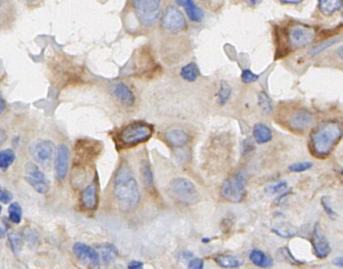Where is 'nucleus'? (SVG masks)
Listing matches in <instances>:
<instances>
[{
    "label": "nucleus",
    "mask_w": 343,
    "mask_h": 269,
    "mask_svg": "<svg viewBox=\"0 0 343 269\" xmlns=\"http://www.w3.org/2000/svg\"><path fill=\"white\" fill-rule=\"evenodd\" d=\"M114 196L122 211L134 210L140 202L141 195L138 182L126 163H122L114 179Z\"/></svg>",
    "instance_id": "obj_1"
},
{
    "label": "nucleus",
    "mask_w": 343,
    "mask_h": 269,
    "mask_svg": "<svg viewBox=\"0 0 343 269\" xmlns=\"http://www.w3.org/2000/svg\"><path fill=\"white\" fill-rule=\"evenodd\" d=\"M342 137L341 124L336 121H326L316 126L309 136L311 149L318 158L328 157Z\"/></svg>",
    "instance_id": "obj_2"
},
{
    "label": "nucleus",
    "mask_w": 343,
    "mask_h": 269,
    "mask_svg": "<svg viewBox=\"0 0 343 269\" xmlns=\"http://www.w3.org/2000/svg\"><path fill=\"white\" fill-rule=\"evenodd\" d=\"M154 133L153 125L146 122H133L118 132V142L124 147H133L149 141Z\"/></svg>",
    "instance_id": "obj_3"
},
{
    "label": "nucleus",
    "mask_w": 343,
    "mask_h": 269,
    "mask_svg": "<svg viewBox=\"0 0 343 269\" xmlns=\"http://www.w3.org/2000/svg\"><path fill=\"white\" fill-rule=\"evenodd\" d=\"M169 194L174 200L184 205H193L199 201V193L196 185L184 177H177L171 181Z\"/></svg>",
    "instance_id": "obj_4"
},
{
    "label": "nucleus",
    "mask_w": 343,
    "mask_h": 269,
    "mask_svg": "<svg viewBox=\"0 0 343 269\" xmlns=\"http://www.w3.org/2000/svg\"><path fill=\"white\" fill-rule=\"evenodd\" d=\"M247 172L244 170L238 171L234 176L223 182L221 186L222 197L232 203H240L247 195Z\"/></svg>",
    "instance_id": "obj_5"
},
{
    "label": "nucleus",
    "mask_w": 343,
    "mask_h": 269,
    "mask_svg": "<svg viewBox=\"0 0 343 269\" xmlns=\"http://www.w3.org/2000/svg\"><path fill=\"white\" fill-rule=\"evenodd\" d=\"M317 37V30L305 24L292 25L286 33V40L292 49H299L311 44Z\"/></svg>",
    "instance_id": "obj_6"
},
{
    "label": "nucleus",
    "mask_w": 343,
    "mask_h": 269,
    "mask_svg": "<svg viewBox=\"0 0 343 269\" xmlns=\"http://www.w3.org/2000/svg\"><path fill=\"white\" fill-rule=\"evenodd\" d=\"M140 22L144 25L154 24L160 16L159 0H137L133 3Z\"/></svg>",
    "instance_id": "obj_7"
},
{
    "label": "nucleus",
    "mask_w": 343,
    "mask_h": 269,
    "mask_svg": "<svg viewBox=\"0 0 343 269\" xmlns=\"http://www.w3.org/2000/svg\"><path fill=\"white\" fill-rule=\"evenodd\" d=\"M25 181L34 189L37 193L45 195L50 191V183H48L45 175L41 172L40 168L35 164L29 162L25 165Z\"/></svg>",
    "instance_id": "obj_8"
},
{
    "label": "nucleus",
    "mask_w": 343,
    "mask_h": 269,
    "mask_svg": "<svg viewBox=\"0 0 343 269\" xmlns=\"http://www.w3.org/2000/svg\"><path fill=\"white\" fill-rule=\"evenodd\" d=\"M162 26L171 33H178L187 29V20L182 12L175 8L168 7L161 20Z\"/></svg>",
    "instance_id": "obj_9"
},
{
    "label": "nucleus",
    "mask_w": 343,
    "mask_h": 269,
    "mask_svg": "<svg viewBox=\"0 0 343 269\" xmlns=\"http://www.w3.org/2000/svg\"><path fill=\"white\" fill-rule=\"evenodd\" d=\"M315 123V115L306 109L294 111L287 118L288 126L296 131H305Z\"/></svg>",
    "instance_id": "obj_10"
},
{
    "label": "nucleus",
    "mask_w": 343,
    "mask_h": 269,
    "mask_svg": "<svg viewBox=\"0 0 343 269\" xmlns=\"http://www.w3.org/2000/svg\"><path fill=\"white\" fill-rule=\"evenodd\" d=\"M30 154L35 161L44 165L54 154V144L50 140L35 141L30 147Z\"/></svg>",
    "instance_id": "obj_11"
},
{
    "label": "nucleus",
    "mask_w": 343,
    "mask_h": 269,
    "mask_svg": "<svg viewBox=\"0 0 343 269\" xmlns=\"http://www.w3.org/2000/svg\"><path fill=\"white\" fill-rule=\"evenodd\" d=\"M74 255L89 267H98L100 264V256L98 252L91 246L77 242L73 246Z\"/></svg>",
    "instance_id": "obj_12"
},
{
    "label": "nucleus",
    "mask_w": 343,
    "mask_h": 269,
    "mask_svg": "<svg viewBox=\"0 0 343 269\" xmlns=\"http://www.w3.org/2000/svg\"><path fill=\"white\" fill-rule=\"evenodd\" d=\"M312 245L316 257L319 259H325L331 254V245L325 237V234L319 223L315 224L313 234H312Z\"/></svg>",
    "instance_id": "obj_13"
},
{
    "label": "nucleus",
    "mask_w": 343,
    "mask_h": 269,
    "mask_svg": "<svg viewBox=\"0 0 343 269\" xmlns=\"http://www.w3.org/2000/svg\"><path fill=\"white\" fill-rule=\"evenodd\" d=\"M69 162H70V149L68 145L63 143L59 144L56 151L55 158V176L56 179L62 181L65 179L69 172Z\"/></svg>",
    "instance_id": "obj_14"
},
{
    "label": "nucleus",
    "mask_w": 343,
    "mask_h": 269,
    "mask_svg": "<svg viewBox=\"0 0 343 269\" xmlns=\"http://www.w3.org/2000/svg\"><path fill=\"white\" fill-rule=\"evenodd\" d=\"M98 185L96 181L90 183L80 195V203L87 210H94L98 205Z\"/></svg>",
    "instance_id": "obj_15"
},
{
    "label": "nucleus",
    "mask_w": 343,
    "mask_h": 269,
    "mask_svg": "<svg viewBox=\"0 0 343 269\" xmlns=\"http://www.w3.org/2000/svg\"><path fill=\"white\" fill-rule=\"evenodd\" d=\"M165 139L174 148L186 146L190 141V136L187 131L178 127H170L165 131Z\"/></svg>",
    "instance_id": "obj_16"
},
{
    "label": "nucleus",
    "mask_w": 343,
    "mask_h": 269,
    "mask_svg": "<svg viewBox=\"0 0 343 269\" xmlns=\"http://www.w3.org/2000/svg\"><path fill=\"white\" fill-rule=\"evenodd\" d=\"M113 94H114V96L116 97V99L119 101L120 103H122L123 105H125L127 107L133 106L134 103H135L134 93L123 82H119V83L116 84L115 87H114Z\"/></svg>",
    "instance_id": "obj_17"
},
{
    "label": "nucleus",
    "mask_w": 343,
    "mask_h": 269,
    "mask_svg": "<svg viewBox=\"0 0 343 269\" xmlns=\"http://www.w3.org/2000/svg\"><path fill=\"white\" fill-rule=\"evenodd\" d=\"M177 5L182 7L188 14V17L193 22H200L204 17L203 10L196 5L193 0H182V2H176Z\"/></svg>",
    "instance_id": "obj_18"
},
{
    "label": "nucleus",
    "mask_w": 343,
    "mask_h": 269,
    "mask_svg": "<svg viewBox=\"0 0 343 269\" xmlns=\"http://www.w3.org/2000/svg\"><path fill=\"white\" fill-rule=\"evenodd\" d=\"M250 260L255 266L260 268H271L274 265L273 259L260 249H253L250 252Z\"/></svg>",
    "instance_id": "obj_19"
},
{
    "label": "nucleus",
    "mask_w": 343,
    "mask_h": 269,
    "mask_svg": "<svg viewBox=\"0 0 343 269\" xmlns=\"http://www.w3.org/2000/svg\"><path fill=\"white\" fill-rule=\"evenodd\" d=\"M253 137L258 144H266L273 139V132L268 125L257 123L253 127Z\"/></svg>",
    "instance_id": "obj_20"
},
{
    "label": "nucleus",
    "mask_w": 343,
    "mask_h": 269,
    "mask_svg": "<svg viewBox=\"0 0 343 269\" xmlns=\"http://www.w3.org/2000/svg\"><path fill=\"white\" fill-rule=\"evenodd\" d=\"M215 262L222 268H227V269H231V268H238L242 265V261L235 257V256H231V255H218L215 258Z\"/></svg>",
    "instance_id": "obj_21"
},
{
    "label": "nucleus",
    "mask_w": 343,
    "mask_h": 269,
    "mask_svg": "<svg viewBox=\"0 0 343 269\" xmlns=\"http://www.w3.org/2000/svg\"><path fill=\"white\" fill-rule=\"evenodd\" d=\"M199 75H200L199 67H198L197 64L194 63V62L188 63L187 65H184L182 67L181 71H180L181 78L184 79L188 82H195L199 77Z\"/></svg>",
    "instance_id": "obj_22"
},
{
    "label": "nucleus",
    "mask_w": 343,
    "mask_h": 269,
    "mask_svg": "<svg viewBox=\"0 0 343 269\" xmlns=\"http://www.w3.org/2000/svg\"><path fill=\"white\" fill-rule=\"evenodd\" d=\"M342 3L339 2V0H332V2H329V0H321V2L318 3V8L320 12L325 15V16H331L337 11H339L342 8Z\"/></svg>",
    "instance_id": "obj_23"
},
{
    "label": "nucleus",
    "mask_w": 343,
    "mask_h": 269,
    "mask_svg": "<svg viewBox=\"0 0 343 269\" xmlns=\"http://www.w3.org/2000/svg\"><path fill=\"white\" fill-rule=\"evenodd\" d=\"M99 250H100V255H101L102 261L105 264L112 263L118 256L117 248L114 246L113 244H109V243L102 244V245L99 246Z\"/></svg>",
    "instance_id": "obj_24"
},
{
    "label": "nucleus",
    "mask_w": 343,
    "mask_h": 269,
    "mask_svg": "<svg viewBox=\"0 0 343 269\" xmlns=\"http://www.w3.org/2000/svg\"><path fill=\"white\" fill-rule=\"evenodd\" d=\"M16 160L15 151L11 148L0 150V170L6 172Z\"/></svg>",
    "instance_id": "obj_25"
},
{
    "label": "nucleus",
    "mask_w": 343,
    "mask_h": 269,
    "mask_svg": "<svg viewBox=\"0 0 343 269\" xmlns=\"http://www.w3.org/2000/svg\"><path fill=\"white\" fill-rule=\"evenodd\" d=\"M258 104L262 112L267 115H270L274 111V104L272 99L265 92H260L258 95Z\"/></svg>",
    "instance_id": "obj_26"
},
{
    "label": "nucleus",
    "mask_w": 343,
    "mask_h": 269,
    "mask_svg": "<svg viewBox=\"0 0 343 269\" xmlns=\"http://www.w3.org/2000/svg\"><path fill=\"white\" fill-rule=\"evenodd\" d=\"M141 176L145 186L148 189H152L154 186V175L148 162H143L141 166Z\"/></svg>",
    "instance_id": "obj_27"
},
{
    "label": "nucleus",
    "mask_w": 343,
    "mask_h": 269,
    "mask_svg": "<svg viewBox=\"0 0 343 269\" xmlns=\"http://www.w3.org/2000/svg\"><path fill=\"white\" fill-rule=\"evenodd\" d=\"M9 218L10 220L15 223L19 224L22 219V208L18 202H12L9 206Z\"/></svg>",
    "instance_id": "obj_28"
},
{
    "label": "nucleus",
    "mask_w": 343,
    "mask_h": 269,
    "mask_svg": "<svg viewBox=\"0 0 343 269\" xmlns=\"http://www.w3.org/2000/svg\"><path fill=\"white\" fill-rule=\"evenodd\" d=\"M273 232H275L276 234H278L279 237L281 238H292V237H295L297 231L294 229L293 227L285 225V224H280V225H277L273 228Z\"/></svg>",
    "instance_id": "obj_29"
},
{
    "label": "nucleus",
    "mask_w": 343,
    "mask_h": 269,
    "mask_svg": "<svg viewBox=\"0 0 343 269\" xmlns=\"http://www.w3.org/2000/svg\"><path fill=\"white\" fill-rule=\"evenodd\" d=\"M9 243H10V246H11L12 250L15 252V254H17V252H19L21 247H22L21 235L17 232H15V231L10 232L9 233Z\"/></svg>",
    "instance_id": "obj_30"
},
{
    "label": "nucleus",
    "mask_w": 343,
    "mask_h": 269,
    "mask_svg": "<svg viewBox=\"0 0 343 269\" xmlns=\"http://www.w3.org/2000/svg\"><path fill=\"white\" fill-rule=\"evenodd\" d=\"M338 41H339V38H333V39H331V40H326V41H324V42H321L320 44L314 46L311 50H309V53H308V54L311 55V56H317V55L321 54L322 52H324L325 49H328L329 47L333 46V45H334L336 42H338Z\"/></svg>",
    "instance_id": "obj_31"
},
{
    "label": "nucleus",
    "mask_w": 343,
    "mask_h": 269,
    "mask_svg": "<svg viewBox=\"0 0 343 269\" xmlns=\"http://www.w3.org/2000/svg\"><path fill=\"white\" fill-rule=\"evenodd\" d=\"M232 96V89L227 86L226 83H222L221 84V87H220V90L218 92V103L220 105H223L225 104L228 100H230Z\"/></svg>",
    "instance_id": "obj_32"
},
{
    "label": "nucleus",
    "mask_w": 343,
    "mask_h": 269,
    "mask_svg": "<svg viewBox=\"0 0 343 269\" xmlns=\"http://www.w3.org/2000/svg\"><path fill=\"white\" fill-rule=\"evenodd\" d=\"M321 205H322L324 211L326 212V214H328L332 219V220H335V219H337L338 214H337V212L334 210V208L332 206V201H331V198L329 196L322 197V199H321Z\"/></svg>",
    "instance_id": "obj_33"
},
{
    "label": "nucleus",
    "mask_w": 343,
    "mask_h": 269,
    "mask_svg": "<svg viewBox=\"0 0 343 269\" xmlns=\"http://www.w3.org/2000/svg\"><path fill=\"white\" fill-rule=\"evenodd\" d=\"M287 190V183L285 181H279L275 184H271L267 187V192L269 195H278Z\"/></svg>",
    "instance_id": "obj_34"
},
{
    "label": "nucleus",
    "mask_w": 343,
    "mask_h": 269,
    "mask_svg": "<svg viewBox=\"0 0 343 269\" xmlns=\"http://www.w3.org/2000/svg\"><path fill=\"white\" fill-rule=\"evenodd\" d=\"M313 167V163L311 161H303V162H297L288 166V171L292 173H302L305 171H308L309 168Z\"/></svg>",
    "instance_id": "obj_35"
},
{
    "label": "nucleus",
    "mask_w": 343,
    "mask_h": 269,
    "mask_svg": "<svg viewBox=\"0 0 343 269\" xmlns=\"http://www.w3.org/2000/svg\"><path fill=\"white\" fill-rule=\"evenodd\" d=\"M259 78L260 76L253 73L251 70H244L241 74V80L243 83H253L258 81Z\"/></svg>",
    "instance_id": "obj_36"
},
{
    "label": "nucleus",
    "mask_w": 343,
    "mask_h": 269,
    "mask_svg": "<svg viewBox=\"0 0 343 269\" xmlns=\"http://www.w3.org/2000/svg\"><path fill=\"white\" fill-rule=\"evenodd\" d=\"M12 200L13 195L6 189L0 186V202H3V203H10Z\"/></svg>",
    "instance_id": "obj_37"
},
{
    "label": "nucleus",
    "mask_w": 343,
    "mask_h": 269,
    "mask_svg": "<svg viewBox=\"0 0 343 269\" xmlns=\"http://www.w3.org/2000/svg\"><path fill=\"white\" fill-rule=\"evenodd\" d=\"M203 267H204V262L202 259L194 258L189 262L188 269H203Z\"/></svg>",
    "instance_id": "obj_38"
},
{
    "label": "nucleus",
    "mask_w": 343,
    "mask_h": 269,
    "mask_svg": "<svg viewBox=\"0 0 343 269\" xmlns=\"http://www.w3.org/2000/svg\"><path fill=\"white\" fill-rule=\"evenodd\" d=\"M128 269H143V263L140 261H132L127 265Z\"/></svg>",
    "instance_id": "obj_39"
},
{
    "label": "nucleus",
    "mask_w": 343,
    "mask_h": 269,
    "mask_svg": "<svg viewBox=\"0 0 343 269\" xmlns=\"http://www.w3.org/2000/svg\"><path fill=\"white\" fill-rule=\"evenodd\" d=\"M7 139H8V134H7V132L5 131V129L0 128V146H2L3 144L6 143Z\"/></svg>",
    "instance_id": "obj_40"
},
{
    "label": "nucleus",
    "mask_w": 343,
    "mask_h": 269,
    "mask_svg": "<svg viewBox=\"0 0 343 269\" xmlns=\"http://www.w3.org/2000/svg\"><path fill=\"white\" fill-rule=\"evenodd\" d=\"M333 263H334L336 266H338V267H342V266H343V259H342V257H337V258H335V259L333 260Z\"/></svg>",
    "instance_id": "obj_41"
},
{
    "label": "nucleus",
    "mask_w": 343,
    "mask_h": 269,
    "mask_svg": "<svg viewBox=\"0 0 343 269\" xmlns=\"http://www.w3.org/2000/svg\"><path fill=\"white\" fill-rule=\"evenodd\" d=\"M6 110V101L4 97L0 95V114H2Z\"/></svg>",
    "instance_id": "obj_42"
},
{
    "label": "nucleus",
    "mask_w": 343,
    "mask_h": 269,
    "mask_svg": "<svg viewBox=\"0 0 343 269\" xmlns=\"http://www.w3.org/2000/svg\"><path fill=\"white\" fill-rule=\"evenodd\" d=\"M283 5H299L301 4V0H297V2H281Z\"/></svg>",
    "instance_id": "obj_43"
},
{
    "label": "nucleus",
    "mask_w": 343,
    "mask_h": 269,
    "mask_svg": "<svg viewBox=\"0 0 343 269\" xmlns=\"http://www.w3.org/2000/svg\"><path fill=\"white\" fill-rule=\"evenodd\" d=\"M5 234H6V231L2 227H0V238H4Z\"/></svg>",
    "instance_id": "obj_44"
},
{
    "label": "nucleus",
    "mask_w": 343,
    "mask_h": 269,
    "mask_svg": "<svg viewBox=\"0 0 343 269\" xmlns=\"http://www.w3.org/2000/svg\"><path fill=\"white\" fill-rule=\"evenodd\" d=\"M2 211H3V206L0 205V213H2Z\"/></svg>",
    "instance_id": "obj_45"
},
{
    "label": "nucleus",
    "mask_w": 343,
    "mask_h": 269,
    "mask_svg": "<svg viewBox=\"0 0 343 269\" xmlns=\"http://www.w3.org/2000/svg\"><path fill=\"white\" fill-rule=\"evenodd\" d=\"M2 5H3V3H2V2H0V7H2Z\"/></svg>",
    "instance_id": "obj_46"
}]
</instances>
